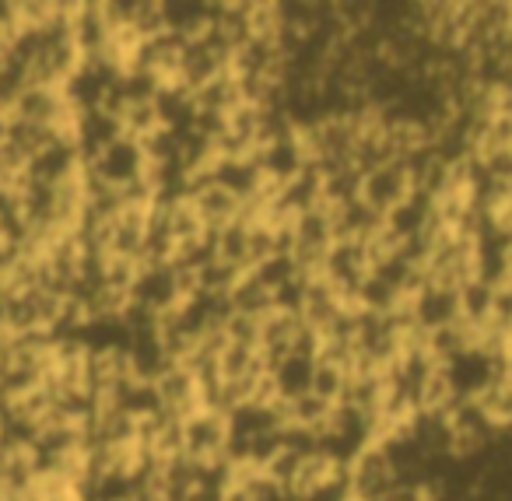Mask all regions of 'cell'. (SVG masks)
<instances>
[{
	"mask_svg": "<svg viewBox=\"0 0 512 501\" xmlns=\"http://www.w3.org/2000/svg\"><path fill=\"white\" fill-rule=\"evenodd\" d=\"M190 197H193V204H197L204 225L211 228V235L239 225L242 214H246V197H242L232 183H225V179H214V183L200 186V190H193Z\"/></svg>",
	"mask_w": 512,
	"mask_h": 501,
	"instance_id": "cell-1",
	"label": "cell"
}]
</instances>
